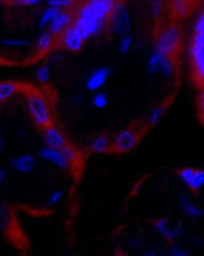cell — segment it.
I'll return each instance as SVG.
<instances>
[{"label":"cell","instance_id":"obj_20","mask_svg":"<svg viewBox=\"0 0 204 256\" xmlns=\"http://www.w3.org/2000/svg\"><path fill=\"white\" fill-rule=\"evenodd\" d=\"M164 58H165V54H160V52H157V50H155L154 54L150 56L149 64H147L150 72H153V74L160 72L161 64H162V60H164Z\"/></svg>","mask_w":204,"mask_h":256},{"label":"cell","instance_id":"obj_29","mask_svg":"<svg viewBox=\"0 0 204 256\" xmlns=\"http://www.w3.org/2000/svg\"><path fill=\"white\" fill-rule=\"evenodd\" d=\"M61 198H63V191H55L49 196L48 202H49V204H57L61 200Z\"/></svg>","mask_w":204,"mask_h":256},{"label":"cell","instance_id":"obj_8","mask_svg":"<svg viewBox=\"0 0 204 256\" xmlns=\"http://www.w3.org/2000/svg\"><path fill=\"white\" fill-rule=\"evenodd\" d=\"M60 36H61V44H63V46H64L65 50H71V52H79L86 42L83 36L75 29L72 24Z\"/></svg>","mask_w":204,"mask_h":256},{"label":"cell","instance_id":"obj_21","mask_svg":"<svg viewBox=\"0 0 204 256\" xmlns=\"http://www.w3.org/2000/svg\"><path fill=\"white\" fill-rule=\"evenodd\" d=\"M176 71V66L173 59L170 56H165L164 60H162V64H161V74L166 75V76H173Z\"/></svg>","mask_w":204,"mask_h":256},{"label":"cell","instance_id":"obj_11","mask_svg":"<svg viewBox=\"0 0 204 256\" xmlns=\"http://www.w3.org/2000/svg\"><path fill=\"white\" fill-rule=\"evenodd\" d=\"M44 130V140L45 146H49L52 148H63L67 146V139H65L64 134L60 131L59 128L49 124L48 127L42 128Z\"/></svg>","mask_w":204,"mask_h":256},{"label":"cell","instance_id":"obj_34","mask_svg":"<svg viewBox=\"0 0 204 256\" xmlns=\"http://www.w3.org/2000/svg\"><path fill=\"white\" fill-rule=\"evenodd\" d=\"M0 2H12V0H0Z\"/></svg>","mask_w":204,"mask_h":256},{"label":"cell","instance_id":"obj_30","mask_svg":"<svg viewBox=\"0 0 204 256\" xmlns=\"http://www.w3.org/2000/svg\"><path fill=\"white\" fill-rule=\"evenodd\" d=\"M14 2H18L19 4L26 6V7H33V6H38L40 3H42L44 0H12V3Z\"/></svg>","mask_w":204,"mask_h":256},{"label":"cell","instance_id":"obj_23","mask_svg":"<svg viewBox=\"0 0 204 256\" xmlns=\"http://www.w3.org/2000/svg\"><path fill=\"white\" fill-rule=\"evenodd\" d=\"M48 7H56L60 10H67L75 6V0H46Z\"/></svg>","mask_w":204,"mask_h":256},{"label":"cell","instance_id":"obj_19","mask_svg":"<svg viewBox=\"0 0 204 256\" xmlns=\"http://www.w3.org/2000/svg\"><path fill=\"white\" fill-rule=\"evenodd\" d=\"M165 112H166V106L165 105H158L155 106L147 116V126H155L161 122V118H164Z\"/></svg>","mask_w":204,"mask_h":256},{"label":"cell","instance_id":"obj_7","mask_svg":"<svg viewBox=\"0 0 204 256\" xmlns=\"http://www.w3.org/2000/svg\"><path fill=\"white\" fill-rule=\"evenodd\" d=\"M138 142H139V135L135 130H124L116 135L110 146L119 153H128L136 148Z\"/></svg>","mask_w":204,"mask_h":256},{"label":"cell","instance_id":"obj_1","mask_svg":"<svg viewBox=\"0 0 204 256\" xmlns=\"http://www.w3.org/2000/svg\"><path fill=\"white\" fill-rule=\"evenodd\" d=\"M117 0H87L80 7L72 26L87 41L90 37L101 34L109 24Z\"/></svg>","mask_w":204,"mask_h":256},{"label":"cell","instance_id":"obj_31","mask_svg":"<svg viewBox=\"0 0 204 256\" xmlns=\"http://www.w3.org/2000/svg\"><path fill=\"white\" fill-rule=\"evenodd\" d=\"M175 250L172 251V255H177V256H183V255H191L190 251H183V250H180L179 246L176 248V246H173Z\"/></svg>","mask_w":204,"mask_h":256},{"label":"cell","instance_id":"obj_25","mask_svg":"<svg viewBox=\"0 0 204 256\" xmlns=\"http://www.w3.org/2000/svg\"><path fill=\"white\" fill-rule=\"evenodd\" d=\"M134 44V38L131 36H123L119 42V50L123 54H127L131 50V46Z\"/></svg>","mask_w":204,"mask_h":256},{"label":"cell","instance_id":"obj_2","mask_svg":"<svg viewBox=\"0 0 204 256\" xmlns=\"http://www.w3.org/2000/svg\"><path fill=\"white\" fill-rule=\"evenodd\" d=\"M191 62L195 76L199 82L204 78V16L200 14L194 26V36L191 42Z\"/></svg>","mask_w":204,"mask_h":256},{"label":"cell","instance_id":"obj_3","mask_svg":"<svg viewBox=\"0 0 204 256\" xmlns=\"http://www.w3.org/2000/svg\"><path fill=\"white\" fill-rule=\"evenodd\" d=\"M38 156L60 169H70L72 162L76 160V152L70 144H67L63 148H52L49 146H44L40 148Z\"/></svg>","mask_w":204,"mask_h":256},{"label":"cell","instance_id":"obj_26","mask_svg":"<svg viewBox=\"0 0 204 256\" xmlns=\"http://www.w3.org/2000/svg\"><path fill=\"white\" fill-rule=\"evenodd\" d=\"M35 75H37V79L40 80L41 84H49V80H50L49 67L42 66V67H40V68H37V71H35Z\"/></svg>","mask_w":204,"mask_h":256},{"label":"cell","instance_id":"obj_27","mask_svg":"<svg viewBox=\"0 0 204 256\" xmlns=\"http://www.w3.org/2000/svg\"><path fill=\"white\" fill-rule=\"evenodd\" d=\"M172 8L176 14L183 15L188 11V2L187 0H173L172 3Z\"/></svg>","mask_w":204,"mask_h":256},{"label":"cell","instance_id":"obj_14","mask_svg":"<svg viewBox=\"0 0 204 256\" xmlns=\"http://www.w3.org/2000/svg\"><path fill=\"white\" fill-rule=\"evenodd\" d=\"M10 165L19 173H30L35 166V157L33 154H22L10 160Z\"/></svg>","mask_w":204,"mask_h":256},{"label":"cell","instance_id":"obj_24","mask_svg":"<svg viewBox=\"0 0 204 256\" xmlns=\"http://www.w3.org/2000/svg\"><path fill=\"white\" fill-rule=\"evenodd\" d=\"M95 96L94 98H93V104H94L95 108H100V109H104L108 106V104H109V98H108V96L105 92H95Z\"/></svg>","mask_w":204,"mask_h":256},{"label":"cell","instance_id":"obj_33","mask_svg":"<svg viewBox=\"0 0 204 256\" xmlns=\"http://www.w3.org/2000/svg\"><path fill=\"white\" fill-rule=\"evenodd\" d=\"M4 148V138H3V134L0 131V150H3Z\"/></svg>","mask_w":204,"mask_h":256},{"label":"cell","instance_id":"obj_9","mask_svg":"<svg viewBox=\"0 0 204 256\" xmlns=\"http://www.w3.org/2000/svg\"><path fill=\"white\" fill-rule=\"evenodd\" d=\"M179 174L181 180L192 190L199 191L204 186V172L202 169H194V168H183L180 169Z\"/></svg>","mask_w":204,"mask_h":256},{"label":"cell","instance_id":"obj_5","mask_svg":"<svg viewBox=\"0 0 204 256\" xmlns=\"http://www.w3.org/2000/svg\"><path fill=\"white\" fill-rule=\"evenodd\" d=\"M27 108H29L30 116L33 118V122L40 128H45L52 124L49 104L42 96L31 94L27 100Z\"/></svg>","mask_w":204,"mask_h":256},{"label":"cell","instance_id":"obj_12","mask_svg":"<svg viewBox=\"0 0 204 256\" xmlns=\"http://www.w3.org/2000/svg\"><path fill=\"white\" fill-rule=\"evenodd\" d=\"M72 14H71L70 11L67 10H61L59 14L56 15L53 20H50L49 24H48V28L53 36H60L63 32H64L68 26L72 24Z\"/></svg>","mask_w":204,"mask_h":256},{"label":"cell","instance_id":"obj_22","mask_svg":"<svg viewBox=\"0 0 204 256\" xmlns=\"http://www.w3.org/2000/svg\"><path fill=\"white\" fill-rule=\"evenodd\" d=\"M60 8H56V7H48L46 10L41 14V18H40V26L41 28H45V26H48L50 20L55 18L56 15L60 12Z\"/></svg>","mask_w":204,"mask_h":256},{"label":"cell","instance_id":"obj_4","mask_svg":"<svg viewBox=\"0 0 204 256\" xmlns=\"http://www.w3.org/2000/svg\"><path fill=\"white\" fill-rule=\"evenodd\" d=\"M181 32L177 26H168L161 30L155 42V50L165 56H173L177 52L181 41Z\"/></svg>","mask_w":204,"mask_h":256},{"label":"cell","instance_id":"obj_6","mask_svg":"<svg viewBox=\"0 0 204 256\" xmlns=\"http://www.w3.org/2000/svg\"><path fill=\"white\" fill-rule=\"evenodd\" d=\"M109 24L113 28V30H115V33H117V34H125V33H128L131 30L130 14H128L127 8H125L124 4L120 0L116 2L113 12L110 15Z\"/></svg>","mask_w":204,"mask_h":256},{"label":"cell","instance_id":"obj_13","mask_svg":"<svg viewBox=\"0 0 204 256\" xmlns=\"http://www.w3.org/2000/svg\"><path fill=\"white\" fill-rule=\"evenodd\" d=\"M154 226L161 236L165 237V238L170 242H176V240L181 236V228L177 226V225L173 226V225L170 224L169 220H166V218H161V220H158V221L154 224Z\"/></svg>","mask_w":204,"mask_h":256},{"label":"cell","instance_id":"obj_32","mask_svg":"<svg viewBox=\"0 0 204 256\" xmlns=\"http://www.w3.org/2000/svg\"><path fill=\"white\" fill-rule=\"evenodd\" d=\"M5 176H7V172H5L4 169H0V187H1V184L5 180Z\"/></svg>","mask_w":204,"mask_h":256},{"label":"cell","instance_id":"obj_28","mask_svg":"<svg viewBox=\"0 0 204 256\" xmlns=\"http://www.w3.org/2000/svg\"><path fill=\"white\" fill-rule=\"evenodd\" d=\"M3 45H5V46H25V45H27V41H25V40H4L3 41Z\"/></svg>","mask_w":204,"mask_h":256},{"label":"cell","instance_id":"obj_10","mask_svg":"<svg viewBox=\"0 0 204 256\" xmlns=\"http://www.w3.org/2000/svg\"><path fill=\"white\" fill-rule=\"evenodd\" d=\"M110 74H112V70L109 67H100L94 70L86 80V89L89 90L90 93H95L101 90L108 82Z\"/></svg>","mask_w":204,"mask_h":256},{"label":"cell","instance_id":"obj_17","mask_svg":"<svg viewBox=\"0 0 204 256\" xmlns=\"http://www.w3.org/2000/svg\"><path fill=\"white\" fill-rule=\"evenodd\" d=\"M53 42H55V37H53V34H52L50 32H44V33L38 37V40H37L35 48H37V50H40V52H45V50H48L52 48Z\"/></svg>","mask_w":204,"mask_h":256},{"label":"cell","instance_id":"obj_15","mask_svg":"<svg viewBox=\"0 0 204 256\" xmlns=\"http://www.w3.org/2000/svg\"><path fill=\"white\" fill-rule=\"evenodd\" d=\"M180 206L183 208V212L188 216V217H202L203 216V210L200 208L198 204L194 202L188 200L187 198H180Z\"/></svg>","mask_w":204,"mask_h":256},{"label":"cell","instance_id":"obj_18","mask_svg":"<svg viewBox=\"0 0 204 256\" xmlns=\"http://www.w3.org/2000/svg\"><path fill=\"white\" fill-rule=\"evenodd\" d=\"M110 148V140L104 135H101V136H97V138L93 140L91 143V150L95 152V153H105V152H108Z\"/></svg>","mask_w":204,"mask_h":256},{"label":"cell","instance_id":"obj_16","mask_svg":"<svg viewBox=\"0 0 204 256\" xmlns=\"http://www.w3.org/2000/svg\"><path fill=\"white\" fill-rule=\"evenodd\" d=\"M18 92H19V88L14 82H1L0 84V102L14 97Z\"/></svg>","mask_w":204,"mask_h":256}]
</instances>
